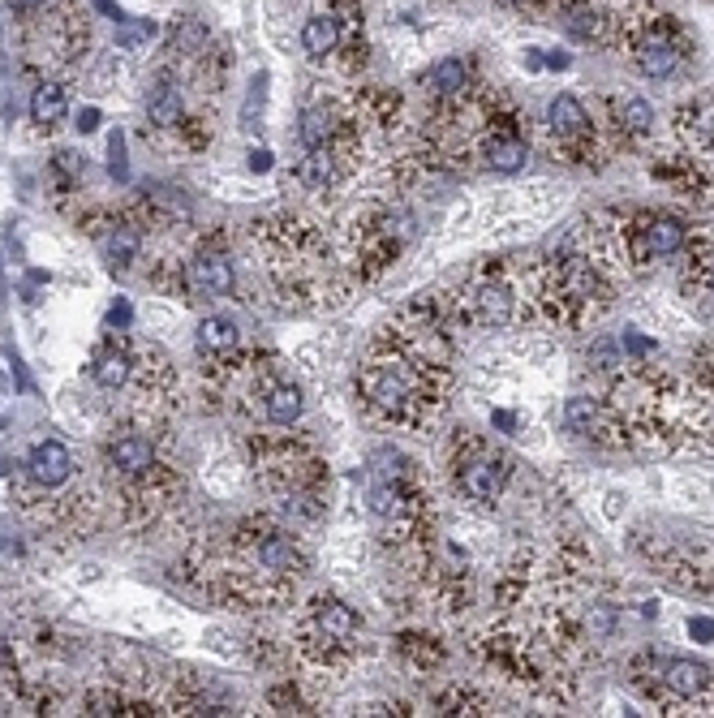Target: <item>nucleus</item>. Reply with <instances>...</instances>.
I'll use <instances>...</instances> for the list:
<instances>
[{
    "instance_id": "nucleus-27",
    "label": "nucleus",
    "mask_w": 714,
    "mask_h": 718,
    "mask_svg": "<svg viewBox=\"0 0 714 718\" xmlns=\"http://www.w3.org/2000/svg\"><path fill=\"white\" fill-rule=\"evenodd\" d=\"M241 349V327L228 319V314H207L203 323H198V353L203 357H224Z\"/></svg>"
},
{
    "instance_id": "nucleus-22",
    "label": "nucleus",
    "mask_w": 714,
    "mask_h": 718,
    "mask_svg": "<svg viewBox=\"0 0 714 718\" xmlns=\"http://www.w3.org/2000/svg\"><path fill=\"white\" fill-rule=\"evenodd\" d=\"M22 478H31L35 486L56 491V486H69L78 478V461H74V452H69L61 439H44V443H35L31 448V456H26Z\"/></svg>"
},
{
    "instance_id": "nucleus-9",
    "label": "nucleus",
    "mask_w": 714,
    "mask_h": 718,
    "mask_svg": "<svg viewBox=\"0 0 714 718\" xmlns=\"http://www.w3.org/2000/svg\"><path fill=\"white\" fill-rule=\"evenodd\" d=\"M280 379H289V370L271 349H233L224 357H207L203 366V396L211 400V409L228 413L237 422H254V430L263 426V405L271 396V387Z\"/></svg>"
},
{
    "instance_id": "nucleus-25",
    "label": "nucleus",
    "mask_w": 714,
    "mask_h": 718,
    "mask_svg": "<svg viewBox=\"0 0 714 718\" xmlns=\"http://www.w3.org/2000/svg\"><path fill=\"white\" fill-rule=\"evenodd\" d=\"M564 430L573 435H585L594 443H603V430H607V405L603 396H573L564 405Z\"/></svg>"
},
{
    "instance_id": "nucleus-19",
    "label": "nucleus",
    "mask_w": 714,
    "mask_h": 718,
    "mask_svg": "<svg viewBox=\"0 0 714 718\" xmlns=\"http://www.w3.org/2000/svg\"><path fill=\"white\" fill-rule=\"evenodd\" d=\"M357 151H362V138H357V121H349L332 142H323V147H314L306 151V160H302V185L314 194H327V190H336L340 181L353 172L357 164Z\"/></svg>"
},
{
    "instance_id": "nucleus-31",
    "label": "nucleus",
    "mask_w": 714,
    "mask_h": 718,
    "mask_svg": "<svg viewBox=\"0 0 714 718\" xmlns=\"http://www.w3.org/2000/svg\"><path fill=\"white\" fill-rule=\"evenodd\" d=\"M302 48L310 61H323V56H332L340 48V22H336V13H314V18H306L302 26Z\"/></svg>"
},
{
    "instance_id": "nucleus-21",
    "label": "nucleus",
    "mask_w": 714,
    "mask_h": 718,
    "mask_svg": "<svg viewBox=\"0 0 714 718\" xmlns=\"http://www.w3.org/2000/svg\"><path fill=\"white\" fill-rule=\"evenodd\" d=\"M185 82L181 74H173V69H164L160 78H155V86L147 91V125L155 129V134H164V138H173L177 134V125L185 121Z\"/></svg>"
},
{
    "instance_id": "nucleus-4",
    "label": "nucleus",
    "mask_w": 714,
    "mask_h": 718,
    "mask_svg": "<svg viewBox=\"0 0 714 718\" xmlns=\"http://www.w3.org/2000/svg\"><path fill=\"white\" fill-rule=\"evenodd\" d=\"M370 512L383 529V542L409 564H418L439 538L431 486H426L418 461H409L396 448H379L370 461Z\"/></svg>"
},
{
    "instance_id": "nucleus-11",
    "label": "nucleus",
    "mask_w": 714,
    "mask_h": 718,
    "mask_svg": "<svg viewBox=\"0 0 714 718\" xmlns=\"http://www.w3.org/2000/svg\"><path fill=\"white\" fill-rule=\"evenodd\" d=\"M628 680L663 714H684L689 706L714 714V667H706L702 658H667L659 650H646L628 663Z\"/></svg>"
},
{
    "instance_id": "nucleus-20",
    "label": "nucleus",
    "mask_w": 714,
    "mask_h": 718,
    "mask_svg": "<svg viewBox=\"0 0 714 718\" xmlns=\"http://www.w3.org/2000/svg\"><path fill=\"white\" fill-rule=\"evenodd\" d=\"M684 61V48L680 39L667 31V26H641L637 39H633V65L641 69L646 78H671Z\"/></svg>"
},
{
    "instance_id": "nucleus-15",
    "label": "nucleus",
    "mask_w": 714,
    "mask_h": 718,
    "mask_svg": "<svg viewBox=\"0 0 714 718\" xmlns=\"http://www.w3.org/2000/svg\"><path fill=\"white\" fill-rule=\"evenodd\" d=\"M517 301H521V284L499 263H478L474 271H465V280L448 293L456 327H474V332H499V327H508L517 319Z\"/></svg>"
},
{
    "instance_id": "nucleus-29",
    "label": "nucleus",
    "mask_w": 714,
    "mask_h": 718,
    "mask_svg": "<svg viewBox=\"0 0 714 718\" xmlns=\"http://www.w3.org/2000/svg\"><path fill=\"white\" fill-rule=\"evenodd\" d=\"M426 82H431V95L439 99V104H448V99H465V91H469V65L461 61V56H444V61L431 65Z\"/></svg>"
},
{
    "instance_id": "nucleus-26",
    "label": "nucleus",
    "mask_w": 714,
    "mask_h": 718,
    "mask_svg": "<svg viewBox=\"0 0 714 718\" xmlns=\"http://www.w3.org/2000/svg\"><path fill=\"white\" fill-rule=\"evenodd\" d=\"M345 125H349L345 112H336L332 104H314L302 112V129H297V134H302V147L314 151V147H323V142H332Z\"/></svg>"
},
{
    "instance_id": "nucleus-35",
    "label": "nucleus",
    "mask_w": 714,
    "mask_h": 718,
    "mask_svg": "<svg viewBox=\"0 0 714 718\" xmlns=\"http://www.w3.org/2000/svg\"><path fill=\"white\" fill-rule=\"evenodd\" d=\"M689 633H693V637H714V624H710V620H693Z\"/></svg>"
},
{
    "instance_id": "nucleus-18",
    "label": "nucleus",
    "mask_w": 714,
    "mask_h": 718,
    "mask_svg": "<svg viewBox=\"0 0 714 718\" xmlns=\"http://www.w3.org/2000/svg\"><path fill=\"white\" fill-rule=\"evenodd\" d=\"M160 461V443H155V430H142L130 422H112V430L99 443V465H104L108 482L112 478H134V473L151 469Z\"/></svg>"
},
{
    "instance_id": "nucleus-2",
    "label": "nucleus",
    "mask_w": 714,
    "mask_h": 718,
    "mask_svg": "<svg viewBox=\"0 0 714 718\" xmlns=\"http://www.w3.org/2000/svg\"><path fill=\"white\" fill-rule=\"evenodd\" d=\"M246 254L280 310H314L332 289L336 254L323 228L297 211H271L246 224Z\"/></svg>"
},
{
    "instance_id": "nucleus-10",
    "label": "nucleus",
    "mask_w": 714,
    "mask_h": 718,
    "mask_svg": "<svg viewBox=\"0 0 714 718\" xmlns=\"http://www.w3.org/2000/svg\"><path fill=\"white\" fill-rule=\"evenodd\" d=\"M362 615L340 594H314L293 620L289 654L310 671H345L362 650Z\"/></svg>"
},
{
    "instance_id": "nucleus-14",
    "label": "nucleus",
    "mask_w": 714,
    "mask_h": 718,
    "mask_svg": "<svg viewBox=\"0 0 714 718\" xmlns=\"http://www.w3.org/2000/svg\"><path fill=\"white\" fill-rule=\"evenodd\" d=\"M448 478L461 499L478 508H495L512 482V456L495 439L461 430L448 448Z\"/></svg>"
},
{
    "instance_id": "nucleus-17",
    "label": "nucleus",
    "mask_w": 714,
    "mask_h": 718,
    "mask_svg": "<svg viewBox=\"0 0 714 718\" xmlns=\"http://www.w3.org/2000/svg\"><path fill=\"white\" fill-rule=\"evenodd\" d=\"M547 129L555 138V155L568 164H603V138L590 121V112L581 108L577 95H555L547 104Z\"/></svg>"
},
{
    "instance_id": "nucleus-6",
    "label": "nucleus",
    "mask_w": 714,
    "mask_h": 718,
    "mask_svg": "<svg viewBox=\"0 0 714 718\" xmlns=\"http://www.w3.org/2000/svg\"><path fill=\"white\" fill-rule=\"evenodd\" d=\"M246 465L254 482L263 486L271 499H280L284 512L314 521L327 508V461L319 456L310 439L302 435H271V430H254L246 439Z\"/></svg>"
},
{
    "instance_id": "nucleus-23",
    "label": "nucleus",
    "mask_w": 714,
    "mask_h": 718,
    "mask_svg": "<svg viewBox=\"0 0 714 718\" xmlns=\"http://www.w3.org/2000/svg\"><path fill=\"white\" fill-rule=\"evenodd\" d=\"M396 654H401L418 676H435V671L448 663V645L435 633H418V628H409V633L396 637Z\"/></svg>"
},
{
    "instance_id": "nucleus-28",
    "label": "nucleus",
    "mask_w": 714,
    "mask_h": 718,
    "mask_svg": "<svg viewBox=\"0 0 714 718\" xmlns=\"http://www.w3.org/2000/svg\"><path fill=\"white\" fill-rule=\"evenodd\" d=\"M431 706L435 714H491V697L482 693V688L474 684H448V688H439V693L431 697Z\"/></svg>"
},
{
    "instance_id": "nucleus-7",
    "label": "nucleus",
    "mask_w": 714,
    "mask_h": 718,
    "mask_svg": "<svg viewBox=\"0 0 714 718\" xmlns=\"http://www.w3.org/2000/svg\"><path fill=\"white\" fill-rule=\"evenodd\" d=\"M413 237V215L388 198H357L340 224V263L362 284L388 276Z\"/></svg>"
},
{
    "instance_id": "nucleus-1",
    "label": "nucleus",
    "mask_w": 714,
    "mask_h": 718,
    "mask_svg": "<svg viewBox=\"0 0 714 718\" xmlns=\"http://www.w3.org/2000/svg\"><path fill=\"white\" fill-rule=\"evenodd\" d=\"M177 577L224 611L293 607L310 577V551L280 516L254 512L185 547Z\"/></svg>"
},
{
    "instance_id": "nucleus-24",
    "label": "nucleus",
    "mask_w": 714,
    "mask_h": 718,
    "mask_svg": "<svg viewBox=\"0 0 714 718\" xmlns=\"http://www.w3.org/2000/svg\"><path fill=\"white\" fill-rule=\"evenodd\" d=\"M302 409H306L302 387H297L293 379H280L276 387H271L267 405H263V426L259 430H293L297 422H302Z\"/></svg>"
},
{
    "instance_id": "nucleus-5",
    "label": "nucleus",
    "mask_w": 714,
    "mask_h": 718,
    "mask_svg": "<svg viewBox=\"0 0 714 718\" xmlns=\"http://www.w3.org/2000/svg\"><path fill=\"white\" fill-rule=\"evenodd\" d=\"M620 284L581 250V241H568L560 254L542 258L538 267H530L525 276V301L538 319H547L551 327H585L594 319H603L616 301Z\"/></svg>"
},
{
    "instance_id": "nucleus-34",
    "label": "nucleus",
    "mask_w": 714,
    "mask_h": 718,
    "mask_svg": "<svg viewBox=\"0 0 714 718\" xmlns=\"http://www.w3.org/2000/svg\"><path fill=\"white\" fill-rule=\"evenodd\" d=\"M693 379L714 396V344H706V349L693 357Z\"/></svg>"
},
{
    "instance_id": "nucleus-3",
    "label": "nucleus",
    "mask_w": 714,
    "mask_h": 718,
    "mask_svg": "<svg viewBox=\"0 0 714 718\" xmlns=\"http://www.w3.org/2000/svg\"><path fill=\"white\" fill-rule=\"evenodd\" d=\"M353 387H357V405L379 426L422 430L448 405L452 366H435V362H426V357H413L375 336L370 353L362 357V366H357Z\"/></svg>"
},
{
    "instance_id": "nucleus-32",
    "label": "nucleus",
    "mask_w": 714,
    "mask_h": 718,
    "mask_svg": "<svg viewBox=\"0 0 714 718\" xmlns=\"http://www.w3.org/2000/svg\"><path fill=\"white\" fill-rule=\"evenodd\" d=\"M267 706L276 714H314V701L302 693V684L297 680H280L267 688Z\"/></svg>"
},
{
    "instance_id": "nucleus-13",
    "label": "nucleus",
    "mask_w": 714,
    "mask_h": 718,
    "mask_svg": "<svg viewBox=\"0 0 714 718\" xmlns=\"http://www.w3.org/2000/svg\"><path fill=\"white\" fill-rule=\"evenodd\" d=\"M185 499H190V486H185L181 469L168 465L164 456L151 469L134 473V478H112V508H117L121 529L130 534H155V529L173 525Z\"/></svg>"
},
{
    "instance_id": "nucleus-12",
    "label": "nucleus",
    "mask_w": 714,
    "mask_h": 718,
    "mask_svg": "<svg viewBox=\"0 0 714 718\" xmlns=\"http://www.w3.org/2000/svg\"><path fill=\"white\" fill-rule=\"evenodd\" d=\"M9 495L13 508L48 538H91L99 529V516H104V495L78 478L69 486H56V491L35 486L31 478H18L9 486Z\"/></svg>"
},
{
    "instance_id": "nucleus-33",
    "label": "nucleus",
    "mask_w": 714,
    "mask_h": 718,
    "mask_svg": "<svg viewBox=\"0 0 714 718\" xmlns=\"http://www.w3.org/2000/svg\"><path fill=\"white\" fill-rule=\"evenodd\" d=\"M616 125L624 129V134H646V129L654 125V108L646 104V99H637V95H624V99H616Z\"/></svg>"
},
{
    "instance_id": "nucleus-30",
    "label": "nucleus",
    "mask_w": 714,
    "mask_h": 718,
    "mask_svg": "<svg viewBox=\"0 0 714 718\" xmlns=\"http://www.w3.org/2000/svg\"><path fill=\"white\" fill-rule=\"evenodd\" d=\"M69 117V95L61 82H39L31 91V121L39 129H56Z\"/></svg>"
},
{
    "instance_id": "nucleus-16",
    "label": "nucleus",
    "mask_w": 714,
    "mask_h": 718,
    "mask_svg": "<svg viewBox=\"0 0 714 718\" xmlns=\"http://www.w3.org/2000/svg\"><path fill=\"white\" fill-rule=\"evenodd\" d=\"M185 276H190V301L237 293V254L220 228H207V233L190 237V246H185Z\"/></svg>"
},
{
    "instance_id": "nucleus-36",
    "label": "nucleus",
    "mask_w": 714,
    "mask_h": 718,
    "mask_svg": "<svg viewBox=\"0 0 714 718\" xmlns=\"http://www.w3.org/2000/svg\"><path fill=\"white\" fill-rule=\"evenodd\" d=\"M547 65H551V69H568V56H564V52H551Z\"/></svg>"
},
{
    "instance_id": "nucleus-8",
    "label": "nucleus",
    "mask_w": 714,
    "mask_h": 718,
    "mask_svg": "<svg viewBox=\"0 0 714 718\" xmlns=\"http://www.w3.org/2000/svg\"><path fill=\"white\" fill-rule=\"evenodd\" d=\"M177 405H181V375H177L173 357H168L160 344L134 336L130 370H125L117 392H108L112 422H130V426L160 435V430L173 422Z\"/></svg>"
}]
</instances>
